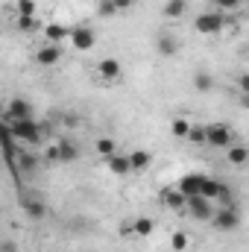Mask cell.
Here are the masks:
<instances>
[{"label":"cell","instance_id":"cell-7","mask_svg":"<svg viewBox=\"0 0 249 252\" xmlns=\"http://www.w3.org/2000/svg\"><path fill=\"white\" fill-rule=\"evenodd\" d=\"M158 199H161V205L170 208V211H185L187 208V196L179 188H164L158 193Z\"/></svg>","mask_w":249,"mask_h":252},{"label":"cell","instance_id":"cell-1","mask_svg":"<svg viewBox=\"0 0 249 252\" xmlns=\"http://www.w3.org/2000/svg\"><path fill=\"white\" fill-rule=\"evenodd\" d=\"M3 129H9L18 138L21 147H35L44 138V126L38 121H32V118H27V121H3Z\"/></svg>","mask_w":249,"mask_h":252},{"label":"cell","instance_id":"cell-28","mask_svg":"<svg viewBox=\"0 0 249 252\" xmlns=\"http://www.w3.org/2000/svg\"><path fill=\"white\" fill-rule=\"evenodd\" d=\"M211 3L217 6V12H235L241 6V0H211Z\"/></svg>","mask_w":249,"mask_h":252},{"label":"cell","instance_id":"cell-20","mask_svg":"<svg viewBox=\"0 0 249 252\" xmlns=\"http://www.w3.org/2000/svg\"><path fill=\"white\" fill-rule=\"evenodd\" d=\"M153 226H156V223H153L150 217H135V220H132V232H135L138 238H150V235H153Z\"/></svg>","mask_w":249,"mask_h":252},{"label":"cell","instance_id":"cell-19","mask_svg":"<svg viewBox=\"0 0 249 252\" xmlns=\"http://www.w3.org/2000/svg\"><path fill=\"white\" fill-rule=\"evenodd\" d=\"M94 153H100L103 158H112V156L118 153V144H115L112 138H97V141H94Z\"/></svg>","mask_w":249,"mask_h":252},{"label":"cell","instance_id":"cell-12","mask_svg":"<svg viewBox=\"0 0 249 252\" xmlns=\"http://www.w3.org/2000/svg\"><path fill=\"white\" fill-rule=\"evenodd\" d=\"M35 167H38V158H35V153H32V150H24V147H21L15 170H18V173H35Z\"/></svg>","mask_w":249,"mask_h":252},{"label":"cell","instance_id":"cell-11","mask_svg":"<svg viewBox=\"0 0 249 252\" xmlns=\"http://www.w3.org/2000/svg\"><path fill=\"white\" fill-rule=\"evenodd\" d=\"M21 208H24V214H27L30 220H41V217L47 214V205H44L41 199H35V196H24V199H21Z\"/></svg>","mask_w":249,"mask_h":252},{"label":"cell","instance_id":"cell-9","mask_svg":"<svg viewBox=\"0 0 249 252\" xmlns=\"http://www.w3.org/2000/svg\"><path fill=\"white\" fill-rule=\"evenodd\" d=\"M97 76L106 79V82H118V79L124 76V67H121L118 59H100V62H97Z\"/></svg>","mask_w":249,"mask_h":252},{"label":"cell","instance_id":"cell-26","mask_svg":"<svg viewBox=\"0 0 249 252\" xmlns=\"http://www.w3.org/2000/svg\"><path fill=\"white\" fill-rule=\"evenodd\" d=\"M18 15L32 18V15H35V0H18Z\"/></svg>","mask_w":249,"mask_h":252},{"label":"cell","instance_id":"cell-8","mask_svg":"<svg viewBox=\"0 0 249 252\" xmlns=\"http://www.w3.org/2000/svg\"><path fill=\"white\" fill-rule=\"evenodd\" d=\"M27 118H32V106L27 100H21V97L18 100H9L3 121H27Z\"/></svg>","mask_w":249,"mask_h":252},{"label":"cell","instance_id":"cell-14","mask_svg":"<svg viewBox=\"0 0 249 252\" xmlns=\"http://www.w3.org/2000/svg\"><path fill=\"white\" fill-rule=\"evenodd\" d=\"M109 170H112L115 176H129V173H135L129 156H121V153H115V156L109 158Z\"/></svg>","mask_w":249,"mask_h":252},{"label":"cell","instance_id":"cell-15","mask_svg":"<svg viewBox=\"0 0 249 252\" xmlns=\"http://www.w3.org/2000/svg\"><path fill=\"white\" fill-rule=\"evenodd\" d=\"M226 158H229V164L244 167V164L249 161V147H244V144H232V147L226 150Z\"/></svg>","mask_w":249,"mask_h":252},{"label":"cell","instance_id":"cell-4","mask_svg":"<svg viewBox=\"0 0 249 252\" xmlns=\"http://www.w3.org/2000/svg\"><path fill=\"white\" fill-rule=\"evenodd\" d=\"M211 226H214V229H220V232H232V229H238V226H241V211H238L235 205H223L220 211H214Z\"/></svg>","mask_w":249,"mask_h":252},{"label":"cell","instance_id":"cell-16","mask_svg":"<svg viewBox=\"0 0 249 252\" xmlns=\"http://www.w3.org/2000/svg\"><path fill=\"white\" fill-rule=\"evenodd\" d=\"M156 47H158V53H161V56H167V59L179 53V41H176L170 32H161V35H158V41H156Z\"/></svg>","mask_w":249,"mask_h":252},{"label":"cell","instance_id":"cell-22","mask_svg":"<svg viewBox=\"0 0 249 252\" xmlns=\"http://www.w3.org/2000/svg\"><path fill=\"white\" fill-rule=\"evenodd\" d=\"M185 9H187V0H167L161 12H164V18H182Z\"/></svg>","mask_w":249,"mask_h":252},{"label":"cell","instance_id":"cell-23","mask_svg":"<svg viewBox=\"0 0 249 252\" xmlns=\"http://www.w3.org/2000/svg\"><path fill=\"white\" fill-rule=\"evenodd\" d=\"M193 88H196V91H211V88H214V79H211V73L199 70V73L193 76Z\"/></svg>","mask_w":249,"mask_h":252},{"label":"cell","instance_id":"cell-10","mask_svg":"<svg viewBox=\"0 0 249 252\" xmlns=\"http://www.w3.org/2000/svg\"><path fill=\"white\" fill-rule=\"evenodd\" d=\"M202 182H205L202 173H185V176L179 179V190H182L185 196H202Z\"/></svg>","mask_w":249,"mask_h":252},{"label":"cell","instance_id":"cell-30","mask_svg":"<svg viewBox=\"0 0 249 252\" xmlns=\"http://www.w3.org/2000/svg\"><path fill=\"white\" fill-rule=\"evenodd\" d=\"M18 30L27 32V30H35V18H27V15H18Z\"/></svg>","mask_w":249,"mask_h":252},{"label":"cell","instance_id":"cell-2","mask_svg":"<svg viewBox=\"0 0 249 252\" xmlns=\"http://www.w3.org/2000/svg\"><path fill=\"white\" fill-rule=\"evenodd\" d=\"M223 27H226V18H223V12H202V15H196V21H193V30L199 32V35H220L223 32Z\"/></svg>","mask_w":249,"mask_h":252},{"label":"cell","instance_id":"cell-32","mask_svg":"<svg viewBox=\"0 0 249 252\" xmlns=\"http://www.w3.org/2000/svg\"><path fill=\"white\" fill-rule=\"evenodd\" d=\"M132 3H135V0H115L118 12H129V9H132Z\"/></svg>","mask_w":249,"mask_h":252},{"label":"cell","instance_id":"cell-33","mask_svg":"<svg viewBox=\"0 0 249 252\" xmlns=\"http://www.w3.org/2000/svg\"><path fill=\"white\" fill-rule=\"evenodd\" d=\"M238 103H241L244 109H249V94H241V100H238Z\"/></svg>","mask_w":249,"mask_h":252},{"label":"cell","instance_id":"cell-18","mask_svg":"<svg viewBox=\"0 0 249 252\" xmlns=\"http://www.w3.org/2000/svg\"><path fill=\"white\" fill-rule=\"evenodd\" d=\"M129 161H132V170H135V173H141V170H147V167H150V161H153V158H150V153H147V150H132V153H129Z\"/></svg>","mask_w":249,"mask_h":252},{"label":"cell","instance_id":"cell-31","mask_svg":"<svg viewBox=\"0 0 249 252\" xmlns=\"http://www.w3.org/2000/svg\"><path fill=\"white\" fill-rule=\"evenodd\" d=\"M238 88H241V94H249V73L238 76Z\"/></svg>","mask_w":249,"mask_h":252},{"label":"cell","instance_id":"cell-13","mask_svg":"<svg viewBox=\"0 0 249 252\" xmlns=\"http://www.w3.org/2000/svg\"><path fill=\"white\" fill-rule=\"evenodd\" d=\"M62 59V47L59 44H44V47H38V53H35V62L38 64H56Z\"/></svg>","mask_w":249,"mask_h":252},{"label":"cell","instance_id":"cell-21","mask_svg":"<svg viewBox=\"0 0 249 252\" xmlns=\"http://www.w3.org/2000/svg\"><path fill=\"white\" fill-rule=\"evenodd\" d=\"M56 147H59V161H76V158H79V147H76V144L59 141Z\"/></svg>","mask_w":249,"mask_h":252},{"label":"cell","instance_id":"cell-5","mask_svg":"<svg viewBox=\"0 0 249 252\" xmlns=\"http://www.w3.org/2000/svg\"><path fill=\"white\" fill-rule=\"evenodd\" d=\"M94 44H97V32L91 27H73L70 30V47L73 50L88 53V50H94Z\"/></svg>","mask_w":249,"mask_h":252},{"label":"cell","instance_id":"cell-6","mask_svg":"<svg viewBox=\"0 0 249 252\" xmlns=\"http://www.w3.org/2000/svg\"><path fill=\"white\" fill-rule=\"evenodd\" d=\"M187 214L193 217V220H211L214 217V211H211V199H205V196H187Z\"/></svg>","mask_w":249,"mask_h":252},{"label":"cell","instance_id":"cell-27","mask_svg":"<svg viewBox=\"0 0 249 252\" xmlns=\"http://www.w3.org/2000/svg\"><path fill=\"white\" fill-rule=\"evenodd\" d=\"M97 12H100L103 18H112V15L118 12V6H115V0H100V6H97Z\"/></svg>","mask_w":249,"mask_h":252},{"label":"cell","instance_id":"cell-25","mask_svg":"<svg viewBox=\"0 0 249 252\" xmlns=\"http://www.w3.org/2000/svg\"><path fill=\"white\" fill-rule=\"evenodd\" d=\"M187 244H190V241H187L185 232H173V235H170V247H173V252H185Z\"/></svg>","mask_w":249,"mask_h":252},{"label":"cell","instance_id":"cell-3","mask_svg":"<svg viewBox=\"0 0 249 252\" xmlns=\"http://www.w3.org/2000/svg\"><path fill=\"white\" fill-rule=\"evenodd\" d=\"M205 144L214 150H229L235 144L229 124H205Z\"/></svg>","mask_w":249,"mask_h":252},{"label":"cell","instance_id":"cell-17","mask_svg":"<svg viewBox=\"0 0 249 252\" xmlns=\"http://www.w3.org/2000/svg\"><path fill=\"white\" fill-rule=\"evenodd\" d=\"M44 38H47V44H59L62 38H70V30H64L62 24H47L44 30Z\"/></svg>","mask_w":249,"mask_h":252},{"label":"cell","instance_id":"cell-29","mask_svg":"<svg viewBox=\"0 0 249 252\" xmlns=\"http://www.w3.org/2000/svg\"><path fill=\"white\" fill-rule=\"evenodd\" d=\"M187 141H193V144H202L205 141V126H190V135H187Z\"/></svg>","mask_w":249,"mask_h":252},{"label":"cell","instance_id":"cell-24","mask_svg":"<svg viewBox=\"0 0 249 252\" xmlns=\"http://www.w3.org/2000/svg\"><path fill=\"white\" fill-rule=\"evenodd\" d=\"M190 121H185V118H176V121H173V124H170V132H173V135H176V138H187V135H190Z\"/></svg>","mask_w":249,"mask_h":252}]
</instances>
